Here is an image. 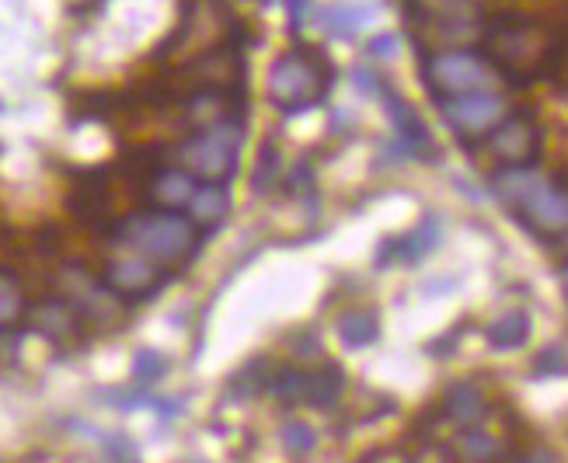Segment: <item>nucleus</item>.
<instances>
[{
    "instance_id": "nucleus-1",
    "label": "nucleus",
    "mask_w": 568,
    "mask_h": 463,
    "mask_svg": "<svg viewBox=\"0 0 568 463\" xmlns=\"http://www.w3.org/2000/svg\"><path fill=\"white\" fill-rule=\"evenodd\" d=\"M112 240L158 268H179L200 251L203 230L185 213L146 209V213H130L119 224H112Z\"/></svg>"
},
{
    "instance_id": "nucleus-2",
    "label": "nucleus",
    "mask_w": 568,
    "mask_h": 463,
    "mask_svg": "<svg viewBox=\"0 0 568 463\" xmlns=\"http://www.w3.org/2000/svg\"><path fill=\"white\" fill-rule=\"evenodd\" d=\"M485 45H488V60L503 73H545L565 53L558 29L530 14L496 18L485 32Z\"/></svg>"
},
{
    "instance_id": "nucleus-3",
    "label": "nucleus",
    "mask_w": 568,
    "mask_h": 463,
    "mask_svg": "<svg viewBox=\"0 0 568 463\" xmlns=\"http://www.w3.org/2000/svg\"><path fill=\"white\" fill-rule=\"evenodd\" d=\"M491 188L499 192L513 209L527 216V224L540 234H565L568 230V192L540 175L534 164L527 167H503L491 175Z\"/></svg>"
},
{
    "instance_id": "nucleus-4",
    "label": "nucleus",
    "mask_w": 568,
    "mask_h": 463,
    "mask_svg": "<svg viewBox=\"0 0 568 463\" xmlns=\"http://www.w3.org/2000/svg\"><path fill=\"white\" fill-rule=\"evenodd\" d=\"M328 70H332L328 56L317 53L314 45L290 49V53H283L273 63V70H268V102L286 115L314 109L332 88Z\"/></svg>"
},
{
    "instance_id": "nucleus-5",
    "label": "nucleus",
    "mask_w": 568,
    "mask_h": 463,
    "mask_svg": "<svg viewBox=\"0 0 568 463\" xmlns=\"http://www.w3.org/2000/svg\"><path fill=\"white\" fill-rule=\"evenodd\" d=\"M237 146H241V119L220 122V126L203 130V133H192L179 146V161L195 182L227 185L237 171Z\"/></svg>"
},
{
    "instance_id": "nucleus-6",
    "label": "nucleus",
    "mask_w": 568,
    "mask_h": 463,
    "mask_svg": "<svg viewBox=\"0 0 568 463\" xmlns=\"http://www.w3.org/2000/svg\"><path fill=\"white\" fill-rule=\"evenodd\" d=\"M423 78L426 88L439 97H457L471 91H491L499 70L488 56L475 53V49H436L423 60Z\"/></svg>"
},
{
    "instance_id": "nucleus-7",
    "label": "nucleus",
    "mask_w": 568,
    "mask_h": 463,
    "mask_svg": "<svg viewBox=\"0 0 568 463\" xmlns=\"http://www.w3.org/2000/svg\"><path fill=\"white\" fill-rule=\"evenodd\" d=\"M439 115L457 136L478 140V136H488L509 115V102L496 91H471V94L443 97Z\"/></svg>"
},
{
    "instance_id": "nucleus-8",
    "label": "nucleus",
    "mask_w": 568,
    "mask_h": 463,
    "mask_svg": "<svg viewBox=\"0 0 568 463\" xmlns=\"http://www.w3.org/2000/svg\"><path fill=\"white\" fill-rule=\"evenodd\" d=\"M265 390L283 404H314V408H332L342 394V373L338 370H280L273 380H265Z\"/></svg>"
},
{
    "instance_id": "nucleus-9",
    "label": "nucleus",
    "mask_w": 568,
    "mask_h": 463,
    "mask_svg": "<svg viewBox=\"0 0 568 463\" xmlns=\"http://www.w3.org/2000/svg\"><path fill=\"white\" fill-rule=\"evenodd\" d=\"M488 154L503 167H527L540 154V130L527 112H509L496 130L485 136Z\"/></svg>"
},
{
    "instance_id": "nucleus-10",
    "label": "nucleus",
    "mask_w": 568,
    "mask_h": 463,
    "mask_svg": "<svg viewBox=\"0 0 568 463\" xmlns=\"http://www.w3.org/2000/svg\"><path fill=\"white\" fill-rule=\"evenodd\" d=\"M102 282L122 300H143L164 286V268L151 265L140 255H115L102 268Z\"/></svg>"
},
{
    "instance_id": "nucleus-11",
    "label": "nucleus",
    "mask_w": 568,
    "mask_h": 463,
    "mask_svg": "<svg viewBox=\"0 0 568 463\" xmlns=\"http://www.w3.org/2000/svg\"><path fill=\"white\" fill-rule=\"evenodd\" d=\"M29 325H36V331L45 335L53 346H70V341L81 338L88 321L78 310V303H70L67 297H45V300L32 303Z\"/></svg>"
},
{
    "instance_id": "nucleus-12",
    "label": "nucleus",
    "mask_w": 568,
    "mask_h": 463,
    "mask_svg": "<svg viewBox=\"0 0 568 463\" xmlns=\"http://www.w3.org/2000/svg\"><path fill=\"white\" fill-rule=\"evenodd\" d=\"M195 188H200V182L185 167H161L146 178V203L161 213H182L189 209Z\"/></svg>"
},
{
    "instance_id": "nucleus-13",
    "label": "nucleus",
    "mask_w": 568,
    "mask_h": 463,
    "mask_svg": "<svg viewBox=\"0 0 568 463\" xmlns=\"http://www.w3.org/2000/svg\"><path fill=\"white\" fill-rule=\"evenodd\" d=\"M443 411H447V419L460 429H475L485 414H488V401L481 394V387L475 380H457L447 398H443Z\"/></svg>"
},
{
    "instance_id": "nucleus-14",
    "label": "nucleus",
    "mask_w": 568,
    "mask_h": 463,
    "mask_svg": "<svg viewBox=\"0 0 568 463\" xmlns=\"http://www.w3.org/2000/svg\"><path fill=\"white\" fill-rule=\"evenodd\" d=\"M439 244V219L429 213V216H423V224H418L408 237H402V240H387V248L377 255V261L381 265H387L390 258H402V261H418V258H426L433 248Z\"/></svg>"
},
{
    "instance_id": "nucleus-15",
    "label": "nucleus",
    "mask_w": 568,
    "mask_h": 463,
    "mask_svg": "<svg viewBox=\"0 0 568 463\" xmlns=\"http://www.w3.org/2000/svg\"><path fill=\"white\" fill-rule=\"evenodd\" d=\"M227 209H231V195H227L224 185H200V188H195V195H192L185 216L203 234H210V230H216L220 224H224Z\"/></svg>"
},
{
    "instance_id": "nucleus-16",
    "label": "nucleus",
    "mask_w": 568,
    "mask_h": 463,
    "mask_svg": "<svg viewBox=\"0 0 568 463\" xmlns=\"http://www.w3.org/2000/svg\"><path fill=\"white\" fill-rule=\"evenodd\" d=\"M488 341L491 349L509 352V349H524L530 341V313L527 310H509L499 321L488 325Z\"/></svg>"
},
{
    "instance_id": "nucleus-17",
    "label": "nucleus",
    "mask_w": 568,
    "mask_h": 463,
    "mask_svg": "<svg viewBox=\"0 0 568 463\" xmlns=\"http://www.w3.org/2000/svg\"><path fill=\"white\" fill-rule=\"evenodd\" d=\"M32 303L24 297V286L14 272L0 268V328H18L29 317Z\"/></svg>"
},
{
    "instance_id": "nucleus-18",
    "label": "nucleus",
    "mask_w": 568,
    "mask_h": 463,
    "mask_svg": "<svg viewBox=\"0 0 568 463\" xmlns=\"http://www.w3.org/2000/svg\"><path fill=\"white\" fill-rule=\"evenodd\" d=\"M338 335H342L345 349H366V346H374V341H377L381 325H377V317L369 310H349V313H342Z\"/></svg>"
},
{
    "instance_id": "nucleus-19",
    "label": "nucleus",
    "mask_w": 568,
    "mask_h": 463,
    "mask_svg": "<svg viewBox=\"0 0 568 463\" xmlns=\"http://www.w3.org/2000/svg\"><path fill=\"white\" fill-rule=\"evenodd\" d=\"M374 8H349V4H332L321 11V29H325L328 35L335 39H353L359 35V29L369 21L366 14Z\"/></svg>"
},
{
    "instance_id": "nucleus-20",
    "label": "nucleus",
    "mask_w": 568,
    "mask_h": 463,
    "mask_svg": "<svg viewBox=\"0 0 568 463\" xmlns=\"http://www.w3.org/2000/svg\"><path fill=\"white\" fill-rule=\"evenodd\" d=\"M503 453V446H499V439L491 435V432H485V429H464V435H460V456L464 460H471V463H491Z\"/></svg>"
},
{
    "instance_id": "nucleus-21",
    "label": "nucleus",
    "mask_w": 568,
    "mask_h": 463,
    "mask_svg": "<svg viewBox=\"0 0 568 463\" xmlns=\"http://www.w3.org/2000/svg\"><path fill=\"white\" fill-rule=\"evenodd\" d=\"M283 175V157L273 143H265L262 151H258V161H255V171H252V185L255 192H268Z\"/></svg>"
},
{
    "instance_id": "nucleus-22",
    "label": "nucleus",
    "mask_w": 568,
    "mask_h": 463,
    "mask_svg": "<svg viewBox=\"0 0 568 463\" xmlns=\"http://www.w3.org/2000/svg\"><path fill=\"white\" fill-rule=\"evenodd\" d=\"M283 446H286V453H293V456H307V453L317 446V432H314L307 422H301V419H290V422L283 425Z\"/></svg>"
},
{
    "instance_id": "nucleus-23",
    "label": "nucleus",
    "mask_w": 568,
    "mask_h": 463,
    "mask_svg": "<svg viewBox=\"0 0 568 463\" xmlns=\"http://www.w3.org/2000/svg\"><path fill=\"white\" fill-rule=\"evenodd\" d=\"M164 370H168L164 356H161V352H154V349H143V352L136 356V362H133V380H136L140 387H146V383L161 380V373H164Z\"/></svg>"
},
{
    "instance_id": "nucleus-24",
    "label": "nucleus",
    "mask_w": 568,
    "mask_h": 463,
    "mask_svg": "<svg viewBox=\"0 0 568 463\" xmlns=\"http://www.w3.org/2000/svg\"><path fill=\"white\" fill-rule=\"evenodd\" d=\"M534 370L537 373H548V377H555V373H565L568 370V359H565V349H545L537 356V362H534Z\"/></svg>"
},
{
    "instance_id": "nucleus-25",
    "label": "nucleus",
    "mask_w": 568,
    "mask_h": 463,
    "mask_svg": "<svg viewBox=\"0 0 568 463\" xmlns=\"http://www.w3.org/2000/svg\"><path fill=\"white\" fill-rule=\"evenodd\" d=\"M398 53V35H377L374 42H369V56L374 60H387Z\"/></svg>"
},
{
    "instance_id": "nucleus-26",
    "label": "nucleus",
    "mask_w": 568,
    "mask_h": 463,
    "mask_svg": "<svg viewBox=\"0 0 568 463\" xmlns=\"http://www.w3.org/2000/svg\"><path fill=\"white\" fill-rule=\"evenodd\" d=\"M353 81H356V88H359V91H377V94L384 91V84H381L377 73H369V70H363V66H359V70H353Z\"/></svg>"
},
{
    "instance_id": "nucleus-27",
    "label": "nucleus",
    "mask_w": 568,
    "mask_h": 463,
    "mask_svg": "<svg viewBox=\"0 0 568 463\" xmlns=\"http://www.w3.org/2000/svg\"><path fill=\"white\" fill-rule=\"evenodd\" d=\"M307 4H311V0H286L293 29H304V21H307Z\"/></svg>"
},
{
    "instance_id": "nucleus-28",
    "label": "nucleus",
    "mask_w": 568,
    "mask_h": 463,
    "mask_svg": "<svg viewBox=\"0 0 568 463\" xmlns=\"http://www.w3.org/2000/svg\"><path fill=\"white\" fill-rule=\"evenodd\" d=\"M527 463H558V460H555L548 450H537V453H530V456H527Z\"/></svg>"
},
{
    "instance_id": "nucleus-29",
    "label": "nucleus",
    "mask_w": 568,
    "mask_h": 463,
    "mask_svg": "<svg viewBox=\"0 0 568 463\" xmlns=\"http://www.w3.org/2000/svg\"><path fill=\"white\" fill-rule=\"evenodd\" d=\"M363 463H390V460H387L384 453H374V456H366Z\"/></svg>"
},
{
    "instance_id": "nucleus-30",
    "label": "nucleus",
    "mask_w": 568,
    "mask_h": 463,
    "mask_svg": "<svg viewBox=\"0 0 568 463\" xmlns=\"http://www.w3.org/2000/svg\"><path fill=\"white\" fill-rule=\"evenodd\" d=\"M561 286H565V292H568V261L561 265Z\"/></svg>"
},
{
    "instance_id": "nucleus-31",
    "label": "nucleus",
    "mask_w": 568,
    "mask_h": 463,
    "mask_svg": "<svg viewBox=\"0 0 568 463\" xmlns=\"http://www.w3.org/2000/svg\"><path fill=\"white\" fill-rule=\"evenodd\" d=\"M423 463H454L450 456H436V460H423Z\"/></svg>"
},
{
    "instance_id": "nucleus-32",
    "label": "nucleus",
    "mask_w": 568,
    "mask_h": 463,
    "mask_svg": "<svg viewBox=\"0 0 568 463\" xmlns=\"http://www.w3.org/2000/svg\"><path fill=\"white\" fill-rule=\"evenodd\" d=\"M561 251H565V255H568V230H565V234H561Z\"/></svg>"
}]
</instances>
